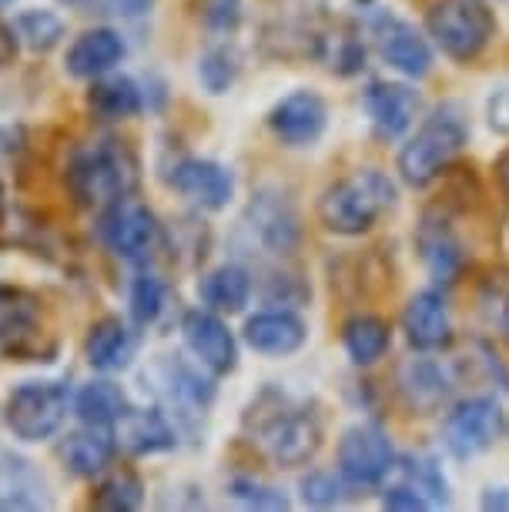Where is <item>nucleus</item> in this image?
I'll list each match as a JSON object with an SVG mask.
<instances>
[{
    "label": "nucleus",
    "mask_w": 509,
    "mask_h": 512,
    "mask_svg": "<svg viewBox=\"0 0 509 512\" xmlns=\"http://www.w3.org/2000/svg\"><path fill=\"white\" fill-rule=\"evenodd\" d=\"M88 108L101 121H124L141 111V91L131 77H98L88 91Z\"/></svg>",
    "instance_id": "nucleus-27"
},
{
    "label": "nucleus",
    "mask_w": 509,
    "mask_h": 512,
    "mask_svg": "<svg viewBox=\"0 0 509 512\" xmlns=\"http://www.w3.org/2000/svg\"><path fill=\"white\" fill-rule=\"evenodd\" d=\"M128 409H131L128 395H124L114 382H91V385H84L81 395H78L81 422L114 425Z\"/></svg>",
    "instance_id": "nucleus-29"
},
{
    "label": "nucleus",
    "mask_w": 509,
    "mask_h": 512,
    "mask_svg": "<svg viewBox=\"0 0 509 512\" xmlns=\"http://www.w3.org/2000/svg\"><path fill=\"white\" fill-rule=\"evenodd\" d=\"M181 335H185V345L191 349V355H195L205 369H211L215 375H228L235 369V362H238L235 338L218 315L188 312L185 322H181Z\"/></svg>",
    "instance_id": "nucleus-16"
},
{
    "label": "nucleus",
    "mask_w": 509,
    "mask_h": 512,
    "mask_svg": "<svg viewBox=\"0 0 509 512\" xmlns=\"http://www.w3.org/2000/svg\"><path fill=\"white\" fill-rule=\"evenodd\" d=\"M168 181L178 195H185L188 201H195L198 208H208V211H222L228 208V201L235 198L232 171L208 158H181L175 168H171Z\"/></svg>",
    "instance_id": "nucleus-14"
},
{
    "label": "nucleus",
    "mask_w": 509,
    "mask_h": 512,
    "mask_svg": "<svg viewBox=\"0 0 509 512\" xmlns=\"http://www.w3.org/2000/svg\"><path fill=\"white\" fill-rule=\"evenodd\" d=\"M248 215H252V228L258 241H262L268 251L285 255V251L295 248V241H299V218H295L292 205H288L282 195L262 191V195L252 201Z\"/></svg>",
    "instance_id": "nucleus-20"
},
{
    "label": "nucleus",
    "mask_w": 509,
    "mask_h": 512,
    "mask_svg": "<svg viewBox=\"0 0 509 512\" xmlns=\"http://www.w3.org/2000/svg\"><path fill=\"white\" fill-rule=\"evenodd\" d=\"M496 178H499V185H503V191H506V198H509V151L499 158V164H496Z\"/></svg>",
    "instance_id": "nucleus-43"
},
{
    "label": "nucleus",
    "mask_w": 509,
    "mask_h": 512,
    "mask_svg": "<svg viewBox=\"0 0 509 512\" xmlns=\"http://www.w3.org/2000/svg\"><path fill=\"white\" fill-rule=\"evenodd\" d=\"M486 315L496 338L509 349V282H493L486 295Z\"/></svg>",
    "instance_id": "nucleus-39"
},
{
    "label": "nucleus",
    "mask_w": 509,
    "mask_h": 512,
    "mask_svg": "<svg viewBox=\"0 0 509 512\" xmlns=\"http://www.w3.org/2000/svg\"><path fill=\"white\" fill-rule=\"evenodd\" d=\"M342 345L355 365H372L389 352L392 328L379 315H352L342 325Z\"/></svg>",
    "instance_id": "nucleus-26"
},
{
    "label": "nucleus",
    "mask_w": 509,
    "mask_h": 512,
    "mask_svg": "<svg viewBox=\"0 0 509 512\" xmlns=\"http://www.w3.org/2000/svg\"><path fill=\"white\" fill-rule=\"evenodd\" d=\"M396 469V452H392V439L379 425L362 422L342 432L339 439V472L342 479L355 489L379 486L389 472Z\"/></svg>",
    "instance_id": "nucleus-7"
},
{
    "label": "nucleus",
    "mask_w": 509,
    "mask_h": 512,
    "mask_svg": "<svg viewBox=\"0 0 509 512\" xmlns=\"http://www.w3.org/2000/svg\"><path fill=\"white\" fill-rule=\"evenodd\" d=\"M309 338V328L295 312H258L245 322V342L262 355H292Z\"/></svg>",
    "instance_id": "nucleus-18"
},
{
    "label": "nucleus",
    "mask_w": 509,
    "mask_h": 512,
    "mask_svg": "<svg viewBox=\"0 0 509 512\" xmlns=\"http://www.w3.org/2000/svg\"><path fill=\"white\" fill-rule=\"evenodd\" d=\"M67 389L61 382H27L7 399V425L17 439L44 442L67 419Z\"/></svg>",
    "instance_id": "nucleus-6"
},
{
    "label": "nucleus",
    "mask_w": 509,
    "mask_h": 512,
    "mask_svg": "<svg viewBox=\"0 0 509 512\" xmlns=\"http://www.w3.org/2000/svg\"><path fill=\"white\" fill-rule=\"evenodd\" d=\"M483 506H486V509H506V506H509V499H506V496H493V492H489V496L483 499Z\"/></svg>",
    "instance_id": "nucleus-44"
},
{
    "label": "nucleus",
    "mask_w": 509,
    "mask_h": 512,
    "mask_svg": "<svg viewBox=\"0 0 509 512\" xmlns=\"http://www.w3.org/2000/svg\"><path fill=\"white\" fill-rule=\"evenodd\" d=\"M349 486V482L342 479V472L335 476V472H312V476L302 479V499L309 502V506H335V502L342 499V489Z\"/></svg>",
    "instance_id": "nucleus-36"
},
{
    "label": "nucleus",
    "mask_w": 509,
    "mask_h": 512,
    "mask_svg": "<svg viewBox=\"0 0 509 512\" xmlns=\"http://www.w3.org/2000/svg\"><path fill=\"white\" fill-rule=\"evenodd\" d=\"M426 31L439 51L459 64H473L496 34L486 0H436L426 14Z\"/></svg>",
    "instance_id": "nucleus-5"
},
{
    "label": "nucleus",
    "mask_w": 509,
    "mask_h": 512,
    "mask_svg": "<svg viewBox=\"0 0 509 512\" xmlns=\"http://www.w3.org/2000/svg\"><path fill=\"white\" fill-rule=\"evenodd\" d=\"M67 188L84 208H108L138 188V158L124 141L101 138L71 154Z\"/></svg>",
    "instance_id": "nucleus-2"
},
{
    "label": "nucleus",
    "mask_w": 509,
    "mask_h": 512,
    "mask_svg": "<svg viewBox=\"0 0 509 512\" xmlns=\"http://www.w3.org/2000/svg\"><path fill=\"white\" fill-rule=\"evenodd\" d=\"M248 429L275 466H305L322 446V422L315 419V412L272 392L252 405Z\"/></svg>",
    "instance_id": "nucleus-3"
},
{
    "label": "nucleus",
    "mask_w": 509,
    "mask_h": 512,
    "mask_svg": "<svg viewBox=\"0 0 509 512\" xmlns=\"http://www.w3.org/2000/svg\"><path fill=\"white\" fill-rule=\"evenodd\" d=\"M396 205V185L379 168H362L339 178L319 198V221L325 231L342 238L366 235Z\"/></svg>",
    "instance_id": "nucleus-1"
},
{
    "label": "nucleus",
    "mask_w": 509,
    "mask_h": 512,
    "mask_svg": "<svg viewBox=\"0 0 509 512\" xmlns=\"http://www.w3.org/2000/svg\"><path fill=\"white\" fill-rule=\"evenodd\" d=\"M141 499H144L141 479L134 476L131 469H118V472H111L98 489H94L91 506L104 509V512H131V509L141 506Z\"/></svg>",
    "instance_id": "nucleus-30"
},
{
    "label": "nucleus",
    "mask_w": 509,
    "mask_h": 512,
    "mask_svg": "<svg viewBox=\"0 0 509 512\" xmlns=\"http://www.w3.org/2000/svg\"><path fill=\"white\" fill-rule=\"evenodd\" d=\"M503 432V409L489 395H476V399L459 402L443 422V442L456 459H476L486 452Z\"/></svg>",
    "instance_id": "nucleus-8"
},
{
    "label": "nucleus",
    "mask_w": 509,
    "mask_h": 512,
    "mask_svg": "<svg viewBox=\"0 0 509 512\" xmlns=\"http://www.w3.org/2000/svg\"><path fill=\"white\" fill-rule=\"evenodd\" d=\"M34 235V221L21 205H11V198L0 188V248L27 245Z\"/></svg>",
    "instance_id": "nucleus-34"
},
{
    "label": "nucleus",
    "mask_w": 509,
    "mask_h": 512,
    "mask_svg": "<svg viewBox=\"0 0 509 512\" xmlns=\"http://www.w3.org/2000/svg\"><path fill=\"white\" fill-rule=\"evenodd\" d=\"M124 57V41L108 27L84 31L67 51V71L74 77H101Z\"/></svg>",
    "instance_id": "nucleus-23"
},
{
    "label": "nucleus",
    "mask_w": 509,
    "mask_h": 512,
    "mask_svg": "<svg viewBox=\"0 0 509 512\" xmlns=\"http://www.w3.org/2000/svg\"><path fill=\"white\" fill-rule=\"evenodd\" d=\"M469 128L459 118L456 108H439L432 118L422 121L416 138L406 141V148L399 151V175L412 188L432 185L449 164L456 161V154L466 148Z\"/></svg>",
    "instance_id": "nucleus-4"
},
{
    "label": "nucleus",
    "mask_w": 509,
    "mask_h": 512,
    "mask_svg": "<svg viewBox=\"0 0 509 512\" xmlns=\"http://www.w3.org/2000/svg\"><path fill=\"white\" fill-rule=\"evenodd\" d=\"M416 248H419L422 265H426L429 275L439 278V282H453L459 275V268H463V245H459L453 221H449L443 208H429L426 215H422L419 231H416Z\"/></svg>",
    "instance_id": "nucleus-15"
},
{
    "label": "nucleus",
    "mask_w": 509,
    "mask_h": 512,
    "mask_svg": "<svg viewBox=\"0 0 509 512\" xmlns=\"http://www.w3.org/2000/svg\"><path fill=\"white\" fill-rule=\"evenodd\" d=\"M17 54V37H14V27L0 24V67L11 64Z\"/></svg>",
    "instance_id": "nucleus-42"
},
{
    "label": "nucleus",
    "mask_w": 509,
    "mask_h": 512,
    "mask_svg": "<svg viewBox=\"0 0 509 512\" xmlns=\"http://www.w3.org/2000/svg\"><path fill=\"white\" fill-rule=\"evenodd\" d=\"M7 4H11V0H0V7H7Z\"/></svg>",
    "instance_id": "nucleus-45"
},
{
    "label": "nucleus",
    "mask_w": 509,
    "mask_h": 512,
    "mask_svg": "<svg viewBox=\"0 0 509 512\" xmlns=\"http://www.w3.org/2000/svg\"><path fill=\"white\" fill-rule=\"evenodd\" d=\"M84 355L94 369L101 372H118L131 362L134 355V335L121 318H101L91 325L88 342H84Z\"/></svg>",
    "instance_id": "nucleus-24"
},
{
    "label": "nucleus",
    "mask_w": 509,
    "mask_h": 512,
    "mask_svg": "<svg viewBox=\"0 0 509 512\" xmlns=\"http://www.w3.org/2000/svg\"><path fill=\"white\" fill-rule=\"evenodd\" d=\"M325 124H329V108L315 91L288 94L268 114V128L285 148H309L322 138Z\"/></svg>",
    "instance_id": "nucleus-10"
},
{
    "label": "nucleus",
    "mask_w": 509,
    "mask_h": 512,
    "mask_svg": "<svg viewBox=\"0 0 509 512\" xmlns=\"http://www.w3.org/2000/svg\"><path fill=\"white\" fill-rule=\"evenodd\" d=\"M101 238L114 255L124 258V262H141L158 241V221L151 215L148 205H141L138 198L124 195L104 211Z\"/></svg>",
    "instance_id": "nucleus-9"
},
{
    "label": "nucleus",
    "mask_w": 509,
    "mask_h": 512,
    "mask_svg": "<svg viewBox=\"0 0 509 512\" xmlns=\"http://www.w3.org/2000/svg\"><path fill=\"white\" fill-rule=\"evenodd\" d=\"M402 392L409 395V402L416 405V409H436V405L446 399L449 385L436 362L412 359L406 369H402Z\"/></svg>",
    "instance_id": "nucleus-28"
},
{
    "label": "nucleus",
    "mask_w": 509,
    "mask_h": 512,
    "mask_svg": "<svg viewBox=\"0 0 509 512\" xmlns=\"http://www.w3.org/2000/svg\"><path fill=\"white\" fill-rule=\"evenodd\" d=\"M198 295L211 312H242L252 298V275L238 265H222L211 268V272L198 282Z\"/></svg>",
    "instance_id": "nucleus-25"
},
{
    "label": "nucleus",
    "mask_w": 509,
    "mask_h": 512,
    "mask_svg": "<svg viewBox=\"0 0 509 512\" xmlns=\"http://www.w3.org/2000/svg\"><path fill=\"white\" fill-rule=\"evenodd\" d=\"M81 11H94V14H114V17H141L151 11L155 0H71Z\"/></svg>",
    "instance_id": "nucleus-40"
},
{
    "label": "nucleus",
    "mask_w": 509,
    "mask_h": 512,
    "mask_svg": "<svg viewBox=\"0 0 509 512\" xmlns=\"http://www.w3.org/2000/svg\"><path fill=\"white\" fill-rule=\"evenodd\" d=\"M14 34L21 37L27 47H34V51H51V47L61 41L64 24H61V17H54L47 11H27L14 21Z\"/></svg>",
    "instance_id": "nucleus-31"
},
{
    "label": "nucleus",
    "mask_w": 509,
    "mask_h": 512,
    "mask_svg": "<svg viewBox=\"0 0 509 512\" xmlns=\"http://www.w3.org/2000/svg\"><path fill=\"white\" fill-rule=\"evenodd\" d=\"M232 496L238 502H245V506H252V509H285L288 506L282 492L272 489V486H262V482H255V479H235Z\"/></svg>",
    "instance_id": "nucleus-38"
},
{
    "label": "nucleus",
    "mask_w": 509,
    "mask_h": 512,
    "mask_svg": "<svg viewBox=\"0 0 509 512\" xmlns=\"http://www.w3.org/2000/svg\"><path fill=\"white\" fill-rule=\"evenodd\" d=\"M372 37L382 54V61L396 67L406 77H426L432 71V51L429 41L422 37L409 21H399L392 14H379L372 21Z\"/></svg>",
    "instance_id": "nucleus-12"
},
{
    "label": "nucleus",
    "mask_w": 509,
    "mask_h": 512,
    "mask_svg": "<svg viewBox=\"0 0 509 512\" xmlns=\"http://www.w3.org/2000/svg\"><path fill=\"white\" fill-rule=\"evenodd\" d=\"M114 439L121 449L134 456H151V452H165L175 446V429L161 412L151 409H128L114 422Z\"/></svg>",
    "instance_id": "nucleus-21"
},
{
    "label": "nucleus",
    "mask_w": 509,
    "mask_h": 512,
    "mask_svg": "<svg viewBox=\"0 0 509 512\" xmlns=\"http://www.w3.org/2000/svg\"><path fill=\"white\" fill-rule=\"evenodd\" d=\"M41 318H37V302L31 295L0 288V349L11 359L37 362L44 355L41 345Z\"/></svg>",
    "instance_id": "nucleus-11"
},
{
    "label": "nucleus",
    "mask_w": 509,
    "mask_h": 512,
    "mask_svg": "<svg viewBox=\"0 0 509 512\" xmlns=\"http://www.w3.org/2000/svg\"><path fill=\"white\" fill-rule=\"evenodd\" d=\"M406 486L416 489L429 506H446L449 499L446 476L432 459H406Z\"/></svg>",
    "instance_id": "nucleus-32"
},
{
    "label": "nucleus",
    "mask_w": 509,
    "mask_h": 512,
    "mask_svg": "<svg viewBox=\"0 0 509 512\" xmlns=\"http://www.w3.org/2000/svg\"><path fill=\"white\" fill-rule=\"evenodd\" d=\"M201 21L208 31L232 34L242 24V0H201Z\"/></svg>",
    "instance_id": "nucleus-37"
},
{
    "label": "nucleus",
    "mask_w": 509,
    "mask_h": 512,
    "mask_svg": "<svg viewBox=\"0 0 509 512\" xmlns=\"http://www.w3.org/2000/svg\"><path fill=\"white\" fill-rule=\"evenodd\" d=\"M47 506V482L31 462L0 449V509Z\"/></svg>",
    "instance_id": "nucleus-22"
},
{
    "label": "nucleus",
    "mask_w": 509,
    "mask_h": 512,
    "mask_svg": "<svg viewBox=\"0 0 509 512\" xmlns=\"http://www.w3.org/2000/svg\"><path fill=\"white\" fill-rule=\"evenodd\" d=\"M198 77H201V84H205L211 94H222V91H228L235 84L238 64H235V57L225 51V47H215V51H208L205 57H201Z\"/></svg>",
    "instance_id": "nucleus-33"
},
{
    "label": "nucleus",
    "mask_w": 509,
    "mask_h": 512,
    "mask_svg": "<svg viewBox=\"0 0 509 512\" xmlns=\"http://www.w3.org/2000/svg\"><path fill=\"white\" fill-rule=\"evenodd\" d=\"M382 506H386V509H409V512H416V509H429V502L422 499L412 486H392V489H386V496H382Z\"/></svg>",
    "instance_id": "nucleus-41"
},
{
    "label": "nucleus",
    "mask_w": 509,
    "mask_h": 512,
    "mask_svg": "<svg viewBox=\"0 0 509 512\" xmlns=\"http://www.w3.org/2000/svg\"><path fill=\"white\" fill-rule=\"evenodd\" d=\"M161 308H165V285L158 278H138L131 288V315L138 325H151L158 322Z\"/></svg>",
    "instance_id": "nucleus-35"
},
{
    "label": "nucleus",
    "mask_w": 509,
    "mask_h": 512,
    "mask_svg": "<svg viewBox=\"0 0 509 512\" xmlns=\"http://www.w3.org/2000/svg\"><path fill=\"white\" fill-rule=\"evenodd\" d=\"M402 332L409 345L419 352H439L453 342V322H449L446 298L439 292H416L409 298L406 312H402Z\"/></svg>",
    "instance_id": "nucleus-17"
},
{
    "label": "nucleus",
    "mask_w": 509,
    "mask_h": 512,
    "mask_svg": "<svg viewBox=\"0 0 509 512\" xmlns=\"http://www.w3.org/2000/svg\"><path fill=\"white\" fill-rule=\"evenodd\" d=\"M362 104H366L372 131H376L382 141L402 138L419 114V94L412 91L409 84L379 81V77L369 81V88L362 91Z\"/></svg>",
    "instance_id": "nucleus-13"
},
{
    "label": "nucleus",
    "mask_w": 509,
    "mask_h": 512,
    "mask_svg": "<svg viewBox=\"0 0 509 512\" xmlns=\"http://www.w3.org/2000/svg\"><path fill=\"white\" fill-rule=\"evenodd\" d=\"M118 449L114 439V425H98V422H84L81 429H74L64 439L61 459L74 476H98L108 469V462Z\"/></svg>",
    "instance_id": "nucleus-19"
}]
</instances>
